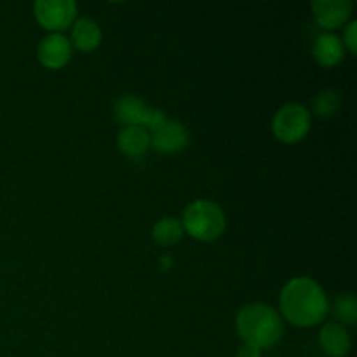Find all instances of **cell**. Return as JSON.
Segmentation results:
<instances>
[{"label":"cell","mask_w":357,"mask_h":357,"mask_svg":"<svg viewBox=\"0 0 357 357\" xmlns=\"http://www.w3.org/2000/svg\"><path fill=\"white\" fill-rule=\"evenodd\" d=\"M282 317L293 326L310 328L323 323L330 312L326 293L310 278L288 281L279 296Z\"/></svg>","instance_id":"cell-1"},{"label":"cell","mask_w":357,"mask_h":357,"mask_svg":"<svg viewBox=\"0 0 357 357\" xmlns=\"http://www.w3.org/2000/svg\"><path fill=\"white\" fill-rule=\"evenodd\" d=\"M237 333L244 344L261 349L274 347L284 333V321L267 303H250L237 314Z\"/></svg>","instance_id":"cell-2"},{"label":"cell","mask_w":357,"mask_h":357,"mask_svg":"<svg viewBox=\"0 0 357 357\" xmlns=\"http://www.w3.org/2000/svg\"><path fill=\"white\" fill-rule=\"evenodd\" d=\"M181 225L185 232L195 241L211 243L225 232L227 220L223 209L216 202L199 199L185 208Z\"/></svg>","instance_id":"cell-3"},{"label":"cell","mask_w":357,"mask_h":357,"mask_svg":"<svg viewBox=\"0 0 357 357\" xmlns=\"http://www.w3.org/2000/svg\"><path fill=\"white\" fill-rule=\"evenodd\" d=\"M312 117L305 107L298 103H288L275 112L272 119V131L275 138L286 145H295L302 142L310 131Z\"/></svg>","instance_id":"cell-4"},{"label":"cell","mask_w":357,"mask_h":357,"mask_svg":"<svg viewBox=\"0 0 357 357\" xmlns=\"http://www.w3.org/2000/svg\"><path fill=\"white\" fill-rule=\"evenodd\" d=\"M33 14L42 28L51 33H61L75 23L77 3L73 0H37Z\"/></svg>","instance_id":"cell-5"},{"label":"cell","mask_w":357,"mask_h":357,"mask_svg":"<svg viewBox=\"0 0 357 357\" xmlns=\"http://www.w3.org/2000/svg\"><path fill=\"white\" fill-rule=\"evenodd\" d=\"M72 42L63 33H49L40 40L37 58L42 66L49 70H59L72 58Z\"/></svg>","instance_id":"cell-6"},{"label":"cell","mask_w":357,"mask_h":357,"mask_svg":"<svg viewBox=\"0 0 357 357\" xmlns=\"http://www.w3.org/2000/svg\"><path fill=\"white\" fill-rule=\"evenodd\" d=\"M150 146L164 155H174L183 152L188 146V132L183 124L174 121H166L157 131L150 135Z\"/></svg>","instance_id":"cell-7"},{"label":"cell","mask_w":357,"mask_h":357,"mask_svg":"<svg viewBox=\"0 0 357 357\" xmlns=\"http://www.w3.org/2000/svg\"><path fill=\"white\" fill-rule=\"evenodd\" d=\"M314 20L326 30L344 26L352 14V2L349 0H314L310 3Z\"/></svg>","instance_id":"cell-8"},{"label":"cell","mask_w":357,"mask_h":357,"mask_svg":"<svg viewBox=\"0 0 357 357\" xmlns=\"http://www.w3.org/2000/svg\"><path fill=\"white\" fill-rule=\"evenodd\" d=\"M319 344L324 354L330 357H345L351 352V337L340 323H326L319 331Z\"/></svg>","instance_id":"cell-9"},{"label":"cell","mask_w":357,"mask_h":357,"mask_svg":"<svg viewBox=\"0 0 357 357\" xmlns=\"http://www.w3.org/2000/svg\"><path fill=\"white\" fill-rule=\"evenodd\" d=\"M312 54L321 66L331 68V66H337L344 61L345 47L344 44H342L340 37L326 31V33H321L319 37L316 38L312 47Z\"/></svg>","instance_id":"cell-10"},{"label":"cell","mask_w":357,"mask_h":357,"mask_svg":"<svg viewBox=\"0 0 357 357\" xmlns=\"http://www.w3.org/2000/svg\"><path fill=\"white\" fill-rule=\"evenodd\" d=\"M117 149L128 157H142L150 149V132L139 126H128L117 135Z\"/></svg>","instance_id":"cell-11"},{"label":"cell","mask_w":357,"mask_h":357,"mask_svg":"<svg viewBox=\"0 0 357 357\" xmlns=\"http://www.w3.org/2000/svg\"><path fill=\"white\" fill-rule=\"evenodd\" d=\"M72 47L82 52H91L100 45L101 28L89 17H80L72 24Z\"/></svg>","instance_id":"cell-12"},{"label":"cell","mask_w":357,"mask_h":357,"mask_svg":"<svg viewBox=\"0 0 357 357\" xmlns=\"http://www.w3.org/2000/svg\"><path fill=\"white\" fill-rule=\"evenodd\" d=\"M149 105L138 96H122L115 103V119L128 128V126H139L142 128L145 121Z\"/></svg>","instance_id":"cell-13"},{"label":"cell","mask_w":357,"mask_h":357,"mask_svg":"<svg viewBox=\"0 0 357 357\" xmlns=\"http://www.w3.org/2000/svg\"><path fill=\"white\" fill-rule=\"evenodd\" d=\"M185 230L181 225V220L173 218V216H166V218H160L159 222H155L152 229V237L159 246H174L176 243H180L181 237H183Z\"/></svg>","instance_id":"cell-14"},{"label":"cell","mask_w":357,"mask_h":357,"mask_svg":"<svg viewBox=\"0 0 357 357\" xmlns=\"http://www.w3.org/2000/svg\"><path fill=\"white\" fill-rule=\"evenodd\" d=\"M333 312L337 319L342 321L344 324H354L357 321V300L354 298V295L345 293V295L338 296L337 302H335Z\"/></svg>","instance_id":"cell-15"},{"label":"cell","mask_w":357,"mask_h":357,"mask_svg":"<svg viewBox=\"0 0 357 357\" xmlns=\"http://www.w3.org/2000/svg\"><path fill=\"white\" fill-rule=\"evenodd\" d=\"M340 96L335 91L326 89L317 94L316 100H314V112L319 117H331V115L337 114V110L340 108Z\"/></svg>","instance_id":"cell-16"},{"label":"cell","mask_w":357,"mask_h":357,"mask_svg":"<svg viewBox=\"0 0 357 357\" xmlns=\"http://www.w3.org/2000/svg\"><path fill=\"white\" fill-rule=\"evenodd\" d=\"M166 115H164V112L160 110V108H153V107H149V110H146V115H145V121H143V129H146V131H157V129L160 128V126L166 124Z\"/></svg>","instance_id":"cell-17"},{"label":"cell","mask_w":357,"mask_h":357,"mask_svg":"<svg viewBox=\"0 0 357 357\" xmlns=\"http://www.w3.org/2000/svg\"><path fill=\"white\" fill-rule=\"evenodd\" d=\"M344 47H347L352 54L357 52V21H351L345 28V33H344Z\"/></svg>","instance_id":"cell-18"},{"label":"cell","mask_w":357,"mask_h":357,"mask_svg":"<svg viewBox=\"0 0 357 357\" xmlns=\"http://www.w3.org/2000/svg\"><path fill=\"white\" fill-rule=\"evenodd\" d=\"M236 357H261V351L258 347H255V345L243 344L239 347V351H237Z\"/></svg>","instance_id":"cell-19"}]
</instances>
